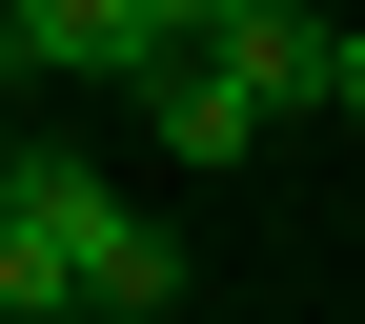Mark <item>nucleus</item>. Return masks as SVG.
<instances>
[{
  "label": "nucleus",
  "mask_w": 365,
  "mask_h": 324,
  "mask_svg": "<svg viewBox=\"0 0 365 324\" xmlns=\"http://www.w3.org/2000/svg\"><path fill=\"white\" fill-rule=\"evenodd\" d=\"M21 182H41V223H61V263H81V324H163V304H182V244H163L143 203H122L102 162L21 142Z\"/></svg>",
  "instance_id": "nucleus-1"
},
{
  "label": "nucleus",
  "mask_w": 365,
  "mask_h": 324,
  "mask_svg": "<svg viewBox=\"0 0 365 324\" xmlns=\"http://www.w3.org/2000/svg\"><path fill=\"white\" fill-rule=\"evenodd\" d=\"M0 61H61V81H163V61H182V21H163V0H21V21H0Z\"/></svg>",
  "instance_id": "nucleus-2"
},
{
  "label": "nucleus",
  "mask_w": 365,
  "mask_h": 324,
  "mask_svg": "<svg viewBox=\"0 0 365 324\" xmlns=\"http://www.w3.org/2000/svg\"><path fill=\"white\" fill-rule=\"evenodd\" d=\"M203 61H223V81H244V102H264V122H325V81H345V21H304V0H244V21H223V41H203Z\"/></svg>",
  "instance_id": "nucleus-3"
},
{
  "label": "nucleus",
  "mask_w": 365,
  "mask_h": 324,
  "mask_svg": "<svg viewBox=\"0 0 365 324\" xmlns=\"http://www.w3.org/2000/svg\"><path fill=\"white\" fill-rule=\"evenodd\" d=\"M143 122H163V162H264V102H244V81L203 61V41H182V61L143 81Z\"/></svg>",
  "instance_id": "nucleus-4"
},
{
  "label": "nucleus",
  "mask_w": 365,
  "mask_h": 324,
  "mask_svg": "<svg viewBox=\"0 0 365 324\" xmlns=\"http://www.w3.org/2000/svg\"><path fill=\"white\" fill-rule=\"evenodd\" d=\"M325 122H365V21H345V81H325Z\"/></svg>",
  "instance_id": "nucleus-5"
},
{
  "label": "nucleus",
  "mask_w": 365,
  "mask_h": 324,
  "mask_svg": "<svg viewBox=\"0 0 365 324\" xmlns=\"http://www.w3.org/2000/svg\"><path fill=\"white\" fill-rule=\"evenodd\" d=\"M163 21H182V41H223V21H244V0H163Z\"/></svg>",
  "instance_id": "nucleus-6"
},
{
  "label": "nucleus",
  "mask_w": 365,
  "mask_h": 324,
  "mask_svg": "<svg viewBox=\"0 0 365 324\" xmlns=\"http://www.w3.org/2000/svg\"><path fill=\"white\" fill-rule=\"evenodd\" d=\"M0 81H21V61H0Z\"/></svg>",
  "instance_id": "nucleus-7"
}]
</instances>
